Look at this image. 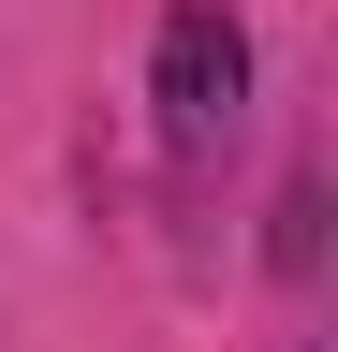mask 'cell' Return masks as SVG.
Segmentation results:
<instances>
[{"mask_svg":"<svg viewBox=\"0 0 338 352\" xmlns=\"http://www.w3.org/2000/svg\"><path fill=\"white\" fill-rule=\"evenodd\" d=\"M235 103H250L235 15H221V0H177V15H162V147H221Z\"/></svg>","mask_w":338,"mask_h":352,"instance_id":"cell-1","label":"cell"}]
</instances>
